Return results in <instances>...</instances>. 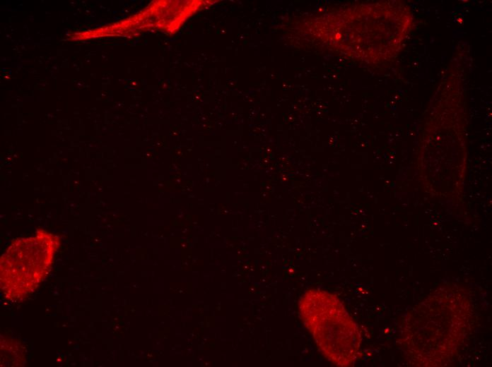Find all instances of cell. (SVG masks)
I'll use <instances>...</instances> for the list:
<instances>
[{
  "label": "cell",
  "instance_id": "2",
  "mask_svg": "<svg viewBox=\"0 0 492 367\" xmlns=\"http://www.w3.org/2000/svg\"><path fill=\"white\" fill-rule=\"evenodd\" d=\"M300 318L319 349L332 363L349 366L357 359L361 334L342 302L327 291L312 289L299 301Z\"/></svg>",
  "mask_w": 492,
  "mask_h": 367
},
{
  "label": "cell",
  "instance_id": "1",
  "mask_svg": "<svg viewBox=\"0 0 492 367\" xmlns=\"http://www.w3.org/2000/svg\"><path fill=\"white\" fill-rule=\"evenodd\" d=\"M464 291L456 286L438 289L408 313L400 342L414 366H444L464 342L473 315Z\"/></svg>",
  "mask_w": 492,
  "mask_h": 367
},
{
  "label": "cell",
  "instance_id": "3",
  "mask_svg": "<svg viewBox=\"0 0 492 367\" xmlns=\"http://www.w3.org/2000/svg\"><path fill=\"white\" fill-rule=\"evenodd\" d=\"M59 246L57 236L42 229L31 236L13 240L0 259L4 297L19 302L34 292L49 272Z\"/></svg>",
  "mask_w": 492,
  "mask_h": 367
}]
</instances>
